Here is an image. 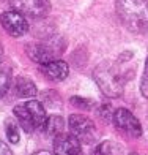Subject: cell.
<instances>
[{
    "label": "cell",
    "instance_id": "6da1fadb",
    "mask_svg": "<svg viewBox=\"0 0 148 155\" xmlns=\"http://www.w3.org/2000/svg\"><path fill=\"white\" fill-rule=\"evenodd\" d=\"M117 15L121 24L132 33L148 30V2L146 0H117Z\"/></svg>",
    "mask_w": 148,
    "mask_h": 155
},
{
    "label": "cell",
    "instance_id": "7a4b0ae2",
    "mask_svg": "<svg viewBox=\"0 0 148 155\" xmlns=\"http://www.w3.org/2000/svg\"><path fill=\"white\" fill-rule=\"evenodd\" d=\"M95 82L101 92L109 98H118L124 92L126 86V76L120 71V68L112 62L99 63L93 71Z\"/></svg>",
    "mask_w": 148,
    "mask_h": 155
},
{
    "label": "cell",
    "instance_id": "3957f363",
    "mask_svg": "<svg viewBox=\"0 0 148 155\" xmlns=\"http://www.w3.org/2000/svg\"><path fill=\"white\" fill-rule=\"evenodd\" d=\"M13 114L19 120L20 128H24L27 133H33L35 130L43 128V125L46 122V109L41 104V101L36 100H29L25 103L16 104L13 108Z\"/></svg>",
    "mask_w": 148,
    "mask_h": 155
},
{
    "label": "cell",
    "instance_id": "277c9868",
    "mask_svg": "<svg viewBox=\"0 0 148 155\" xmlns=\"http://www.w3.org/2000/svg\"><path fill=\"white\" fill-rule=\"evenodd\" d=\"M63 51H65V45L58 38H49L38 43H30L27 46V55L38 65L57 60Z\"/></svg>",
    "mask_w": 148,
    "mask_h": 155
},
{
    "label": "cell",
    "instance_id": "5b68a950",
    "mask_svg": "<svg viewBox=\"0 0 148 155\" xmlns=\"http://www.w3.org/2000/svg\"><path fill=\"white\" fill-rule=\"evenodd\" d=\"M69 131L74 138L79 139V143L90 144L96 138V125L95 122L83 114H73L68 119Z\"/></svg>",
    "mask_w": 148,
    "mask_h": 155
},
{
    "label": "cell",
    "instance_id": "8992f818",
    "mask_svg": "<svg viewBox=\"0 0 148 155\" xmlns=\"http://www.w3.org/2000/svg\"><path fill=\"white\" fill-rule=\"evenodd\" d=\"M112 120H114L117 128L121 133H124V135H128L131 138L142 136V125H140L139 119L129 109L118 108L117 111H114V119Z\"/></svg>",
    "mask_w": 148,
    "mask_h": 155
},
{
    "label": "cell",
    "instance_id": "52a82bcc",
    "mask_svg": "<svg viewBox=\"0 0 148 155\" xmlns=\"http://www.w3.org/2000/svg\"><path fill=\"white\" fill-rule=\"evenodd\" d=\"M0 22H2V27L5 29V32L14 38L24 37L29 32V22H27L25 16L16 10H10V11L2 13Z\"/></svg>",
    "mask_w": 148,
    "mask_h": 155
},
{
    "label": "cell",
    "instance_id": "ba28073f",
    "mask_svg": "<svg viewBox=\"0 0 148 155\" xmlns=\"http://www.w3.org/2000/svg\"><path fill=\"white\" fill-rule=\"evenodd\" d=\"M10 3L13 10L33 19L44 18L51 11V2L49 0H10Z\"/></svg>",
    "mask_w": 148,
    "mask_h": 155
},
{
    "label": "cell",
    "instance_id": "9c48e42d",
    "mask_svg": "<svg viewBox=\"0 0 148 155\" xmlns=\"http://www.w3.org/2000/svg\"><path fill=\"white\" fill-rule=\"evenodd\" d=\"M54 155H82L79 139L73 135L60 133L54 139Z\"/></svg>",
    "mask_w": 148,
    "mask_h": 155
},
{
    "label": "cell",
    "instance_id": "30bf717a",
    "mask_svg": "<svg viewBox=\"0 0 148 155\" xmlns=\"http://www.w3.org/2000/svg\"><path fill=\"white\" fill-rule=\"evenodd\" d=\"M39 73L49 81L58 82V81L66 79V76L69 73V67H68L66 62L57 59V60H52V62H47V63H41Z\"/></svg>",
    "mask_w": 148,
    "mask_h": 155
},
{
    "label": "cell",
    "instance_id": "8fae6325",
    "mask_svg": "<svg viewBox=\"0 0 148 155\" xmlns=\"http://www.w3.org/2000/svg\"><path fill=\"white\" fill-rule=\"evenodd\" d=\"M14 90H16L17 97H22V98H30V97H35L38 94L35 82L30 79V78H25V76H19L16 79Z\"/></svg>",
    "mask_w": 148,
    "mask_h": 155
},
{
    "label": "cell",
    "instance_id": "7c38bea8",
    "mask_svg": "<svg viewBox=\"0 0 148 155\" xmlns=\"http://www.w3.org/2000/svg\"><path fill=\"white\" fill-rule=\"evenodd\" d=\"M43 130L47 136H58L65 130V120L60 116H49L43 125Z\"/></svg>",
    "mask_w": 148,
    "mask_h": 155
},
{
    "label": "cell",
    "instance_id": "4fadbf2b",
    "mask_svg": "<svg viewBox=\"0 0 148 155\" xmlns=\"http://www.w3.org/2000/svg\"><path fill=\"white\" fill-rule=\"evenodd\" d=\"M5 133H6V138L11 144H17L19 139H20V131H19V125L8 119V120L5 122Z\"/></svg>",
    "mask_w": 148,
    "mask_h": 155
},
{
    "label": "cell",
    "instance_id": "5bb4252c",
    "mask_svg": "<svg viewBox=\"0 0 148 155\" xmlns=\"http://www.w3.org/2000/svg\"><path fill=\"white\" fill-rule=\"evenodd\" d=\"M69 103L73 104L74 108L82 109V111H90L96 108V101L91 100V98H83V97H71Z\"/></svg>",
    "mask_w": 148,
    "mask_h": 155
},
{
    "label": "cell",
    "instance_id": "9a60e30c",
    "mask_svg": "<svg viewBox=\"0 0 148 155\" xmlns=\"http://www.w3.org/2000/svg\"><path fill=\"white\" fill-rule=\"evenodd\" d=\"M11 86V76H10V71L6 68H2L0 67V98H2L8 89Z\"/></svg>",
    "mask_w": 148,
    "mask_h": 155
},
{
    "label": "cell",
    "instance_id": "2e32d148",
    "mask_svg": "<svg viewBox=\"0 0 148 155\" xmlns=\"http://www.w3.org/2000/svg\"><path fill=\"white\" fill-rule=\"evenodd\" d=\"M93 155H112V143L110 141H102L93 150Z\"/></svg>",
    "mask_w": 148,
    "mask_h": 155
},
{
    "label": "cell",
    "instance_id": "e0dca14e",
    "mask_svg": "<svg viewBox=\"0 0 148 155\" xmlns=\"http://www.w3.org/2000/svg\"><path fill=\"white\" fill-rule=\"evenodd\" d=\"M140 92L145 98H148V59L145 62V70H143L142 79H140Z\"/></svg>",
    "mask_w": 148,
    "mask_h": 155
},
{
    "label": "cell",
    "instance_id": "ac0fdd59",
    "mask_svg": "<svg viewBox=\"0 0 148 155\" xmlns=\"http://www.w3.org/2000/svg\"><path fill=\"white\" fill-rule=\"evenodd\" d=\"M99 116H101V119H104V120H112V119H114V111H112V104H109V103L102 104L101 109H99Z\"/></svg>",
    "mask_w": 148,
    "mask_h": 155
},
{
    "label": "cell",
    "instance_id": "d6986e66",
    "mask_svg": "<svg viewBox=\"0 0 148 155\" xmlns=\"http://www.w3.org/2000/svg\"><path fill=\"white\" fill-rule=\"evenodd\" d=\"M0 155H13V152H11V149L8 146H6L2 139H0Z\"/></svg>",
    "mask_w": 148,
    "mask_h": 155
},
{
    "label": "cell",
    "instance_id": "ffe728a7",
    "mask_svg": "<svg viewBox=\"0 0 148 155\" xmlns=\"http://www.w3.org/2000/svg\"><path fill=\"white\" fill-rule=\"evenodd\" d=\"M32 155H54V152H49V150H38Z\"/></svg>",
    "mask_w": 148,
    "mask_h": 155
},
{
    "label": "cell",
    "instance_id": "44dd1931",
    "mask_svg": "<svg viewBox=\"0 0 148 155\" xmlns=\"http://www.w3.org/2000/svg\"><path fill=\"white\" fill-rule=\"evenodd\" d=\"M3 59V48H2V43H0V62Z\"/></svg>",
    "mask_w": 148,
    "mask_h": 155
},
{
    "label": "cell",
    "instance_id": "7402d4cb",
    "mask_svg": "<svg viewBox=\"0 0 148 155\" xmlns=\"http://www.w3.org/2000/svg\"><path fill=\"white\" fill-rule=\"evenodd\" d=\"M129 155H140V153H136V152H134V153H129Z\"/></svg>",
    "mask_w": 148,
    "mask_h": 155
}]
</instances>
